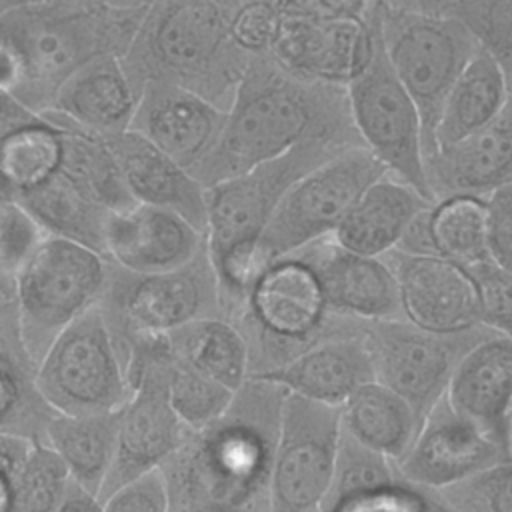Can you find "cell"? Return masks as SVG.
<instances>
[{"label": "cell", "instance_id": "33", "mask_svg": "<svg viewBox=\"0 0 512 512\" xmlns=\"http://www.w3.org/2000/svg\"><path fill=\"white\" fill-rule=\"evenodd\" d=\"M62 160L58 172L106 210L134 204L120 168L102 136L82 130H60Z\"/></svg>", "mask_w": 512, "mask_h": 512}, {"label": "cell", "instance_id": "27", "mask_svg": "<svg viewBox=\"0 0 512 512\" xmlns=\"http://www.w3.org/2000/svg\"><path fill=\"white\" fill-rule=\"evenodd\" d=\"M510 100L512 90L502 68L488 52L478 48L444 100L434 132L436 148L450 146L486 128L506 110Z\"/></svg>", "mask_w": 512, "mask_h": 512}, {"label": "cell", "instance_id": "6", "mask_svg": "<svg viewBox=\"0 0 512 512\" xmlns=\"http://www.w3.org/2000/svg\"><path fill=\"white\" fill-rule=\"evenodd\" d=\"M36 390L58 414L120 410L132 390L100 306L70 322L38 362Z\"/></svg>", "mask_w": 512, "mask_h": 512}, {"label": "cell", "instance_id": "10", "mask_svg": "<svg viewBox=\"0 0 512 512\" xmlns=\"http://www.w3.org/2000/svg\"><path fill=\"white\" fill-rule=\"evenodd\" d=\"M490 334L482 324L452 334L418 328L404 318L366 322L364 338L374 380L400 394L422 418L448 392L452 374L470 348Z\"/></svg>", "mask_w": 512, "mask_h": 512}, {"label": "cell", "instance_id": "13", "mask_svg": "<svg viewBox=\"0 0 512 512\" xmlns=\"http://www.w3.org/2000/svg\"><path fill=\"white\" fill-rule=\"evenodd\" d=\"M374 46V18L302 14L282 18L272 54L286 72L312 80L348 86L368 64Z\"/></svg>", "mask_w": 512, "mask_h": 512}, {"label": "cell", "instance_id": "34", "mask_svg": "<svg viewBox=\"0 0 512 512\" xmlns=\"http://www.w3.org/2000/svg\"><path fill=\"white\" fill-rule=\"evenodd\" d=\"M404 484L406 482L396 460L358 442L342 430L334 458L332 482L322 504V512H332L354 498Z\"/></svg>", "mask_w": 512, "mask_h": 512}, {"label": "cell", "instance_id": "39", "mask_svg": "<svg viewBox=\"0 0 512 512\" xmlns=\"http://www.w3.org/2000/svg\"><path fill=\"white\" fill-rule=\"evenodd\" d=\"M432 492L458 512H512V462H498Z\"/></svg>", "mask_w": 512, "mask_h": 512}, {"label": "cell", "instance_id": "51", "mask_svg": "<svg viewBox=\"0 0 512 512\" xmlns=\"http://www.w3.org/2000/svg\"><path fill=\"white\" fill-rule=\"evenodd\" d=\"M394 8L416 10V12H430V14H448L452 6L460 0H382Z\"/></svg>", "mask_w": 512, "mask_h": 512}, {"label": "cell", "instance_id": "18", "mask_svg": "<svg viewBox=\"0 0 512 512\" xmlns=\"http://www.w3.org/2000/svg\"><path fill=\"white\" fill-rule=\"evenodd\" d=\"M228 112L176 82L152 84L138 100L132 130L190 172L208 160L220 142Z\"/></svg>", "mask_w": 512, "mask_h": 512}, {"label": "cell", "instance_id": "15", "mask_svg": "<svg viewBox=\"0 0 512 512\" xmlns=\"http://www.w3.org/2000/svg\"><path fill=\"white\" fill-rule=\"evenodd\" d=\"M390 266L406 322L440 334L464 332L480 324L478 292L470 272L446 258L390 250Z\"/></svg>", "mask_w": 512, "mask_h": 512}, {"label": "cell", "instance_id": "21", "mask_svg": "<svg viewBox=\"0 0 512 512\" xmlns=\"http://www.w3.org/2000/svg\"><path fill=\"white\" fill-rule=\"evenodd\" d=\"M102 138L134 202L170 208L206 232V188L192 172L132 128Z\"/></svg>", "mask_w": 512, "mask_h": 512}, {"label": "cell", "instance_id": "49", "mask_svg": "<svg viewBox=\"0 0 512 512\" xmlns=\"http://www.w3.org/2000/svg\"><path fill=\"white\" fill-rule=\"evenodd\" d=\"M56 512H104V502L78 482H70V488Z\"/></svg>", "mask_w": 512, "mask_h": 512}, {"label": "cell", "instance_id": "30", "mask_svg": "<svg viewBox=\"0 0 512 512\" xmlns=\"http://www.w3.org/2000/svg\"><path fill=\"white\" fill-rule=\"evenodd\" d=\"M340 424L358 442L398 462L414 442L420 418L400 394L372 380L340 406Z\"/></svg>", "mask_w": 512, "mask_h": 512}, {"label": "cell", "instance_id": "22", "mask_svg": "<svg viewBox=\"0 0 512 512\" xmlns=\"http://www.w3.org/2000/svg\"><path fill=\"white\" fill-rule=\"evenodd\" d=\"M432 204L414 186L384 172L362 192L332 238L352 252L384 256L400 244L408 226Z\"/></svg>", "mask_w": 512, "mask_h": 512}, {"label": "cell", "instance_id": "53", "mask_svg": "<svg viewBox=\"0 0 512 512\" xmlns=\"http://www.w3.org/2000/svg\"><path fill=\"white\" fill-rule=\"evenodd\" d=\"M266 2H268L282 18L318 12L314 0H266Z\"/></svg>", "mask_w": 512, "mask_h": 512}, {"label": "cell", "instance_id": "20", "mask_svg": "<svg viewBox=\"0 0 512 512\" xmlns=\"http://www.w3.org/2000/svg\"><path fill=\"white\" fill-rule=\"evenodd\" d=\"M364 328L366 322L322 338L288 362L250 376L272 380L290 394L340 408L362 384L374 380Z\"/></svg>", "mask_w": 512, "mask_h": 512}, {"label": "cell", "instance_id": "55", "mask_svg": "<svg viewBox=\"0 0 512 512\" xmlns=\"http://www.w3.org/2000/svg\"><path fill=\"white\" fill-rule=\"evenodd\" d=\"M422 492H424V500H426V512H458L448 502H444L436 492H432V490H422Z\"/></svg>", "mask_w": 512, "mask_h": 512}, {"label": "cell", "instance_id": "57", "mask_svg": "<svg viewBox=\"0 0 512 512\" xmlns=\"http://www.w3.org/2000/svg\"><path fill=\"white\" fill-rule=\"evenodd\" d=\"M170 512H190V510H170Z\"/></svg>", "mask_w": 512, "mask_h": 512}, {"label": "cell", "instance_id": "28", "mask_svg": "<svg viewBox=\"0 0 512 512\" xmlns=\"http://www.w3.org/2000/svg\"><path fill=\"white\" fill-rule=\"evenodd\" d=\"M204 282L186 268L138 276L124 296L134 334H168L198 318L206 306Z\"/></svg>", "mask_w": 512, "mask_h": 512}, {"label": "cell", "instance_id": "19", "mask_svg": "<svg viewBox=\"0 0 512 512\" xmlns=\"http://www.w3.org/2000/svg\"><path fill=\"white\" fill-rule=\"evenodd\" d=\"M432 202L454 196L486 200L512 184V100L486 128L424 158Z\"/></svg>", "mask_w": 512, "mask_h": 512}, {"label": "cell", "instance_id": "17", "mask_svg": "<svg viewBox=\"0 0 512 512\" xmlns=\"http://www.w3.org/2000/svg\"><path fill=\"white\" fill-rule=\"evenodd\" d=\"M200 244L202 230L170 208L134 202L106 214L104 254L136 276L186 268Z\"/></svg>", "mask_w": 512, "mask_h": 512}, {"label": "cell", "instance_id": "50", "mask_svg": "<svg viewBox=\"0 0 512 512\" xmlns=\"http://www.w3.org/2000/svg\"><path fill=\"white\" fill-rule=\"evenodd\" d=\"M316 10L328 16L344 18H364L374 0H314Z\"/></svg>", "mask_w": 512, "mask_h": 512}, {"label": "cell", "instance_id": "9", "mask_svg": "<svg viewBox=\"0 0 512 512\" xmlns=\"http://www.w3.org/2000/svg\"><path fill=\"white\" fill-rule=\"evenodd\" d=\"M350 148L330 140H308L280 158L206 188V244L212 266L230 250L260 242L284 192L306 172Z\"/></svg>", "mask_w": 512, "mask_h": 512}, {"label": "cell", "instance_id": "7", "mask_svg": "<svg viewBox=\"0 0 512 512\" xmlns=\"http://www.w3.org/2000/svg\"><path fill=\"white\" fill-rule=\"evenodd\" d=\"M386 168L366 146H350L298 178L276 204L262 246L274 262L332 236Z\"/></svg>", "mask_w": 512, "mask_h": 512}, {"label": "cell", "instance_id": "45", "mask_svg": "<svg viewBox=\"0 0 512 512\" xmlns=\"http://www.w3.org/2000/svg\"><path fill=\"white\" fill-rule=\"evenodd\" d=\"M332 512H426V500L420 488L404 484L354 498Z\"/></svg>", "mask_w": 512, "mask_h": 512}, {"label": "cell", "instance_id": "52", "mask_svg": "<svg viewBox=\"0 0 512 512\" xmlns=\"http://www.w3.org/2000/svg\"><path fill=\"white\" fill-rule=\"evenodd\" d=\"M16 400H18V386L10 376V372L4 366H0V420L8 416Z\"/></svg>", "mask_w": 512, "mask_h": 512}, {"label": "cell", "instance_id": "42", "mask_svg": "<svg viewBox=\"0 0 512 512\" xmlns=\"http://www.w3.org/2000/svg\"><path fill=\"white\" fill-rule=\"evenodd\" d=\"M102 502L104 512H170L164 470L156 468L122 484Z\"/></svg>", "mask_w": 512, "mask_h": 512}, {"label": "cell", "instance_id": "14", "mask_svg": "<svg viewBox=\"0 0 512 512\" xmlns=\"http://www.w3.org/2000/svg\"><path fill=\"white\" fill-rule=\"evenodd\" d=\"M498 462H504L498 438L444 396L422 418L414 442L396 464L406 484L442 490Z\"/></svg>", "mask_w": 512, "mask_h": 512}, {"label": "cell", "instance_id": "41", "mask_svg": "<svg viewBox=\"0 0 512 512\" xmlns=\"http://www.w3.org/2000/svg\"><path fill=\"white\" fill-rule=\"evenodd\" d=\"M466 270L476 284L480 324L512 342V272L492 260Z\"/></svg>", "mask_w": 512, "mask_h": 512}, {"label": "cell", "instance_id": "24", "mask_svg": "<svg viewBox=\"0 0 512 512\" xmlns=\"http://www.w3.org/2000/svg\"><path fill=\"white\" fill-rule=\"evenodd\" d=\"M396 248L440 256L462 268L490 260L486 202L470 196L434 202L416 216Z\"/></svg>", "mask_w": 512, "mask_h": 512}, {"label": "cell", "instance_id": "36", "mask_svg": "<svg viewBox=\"0 0 512 512\" xmlns=\"http://www.w3.org/2000/svg\"><path fill=\"white\" fill-rule=\"evenodd\" d=\"M166 392L174 412L188 430H202L216 422L230 408L236 394L182 360L176 352L168 370Z\"/></svg>", "mask_w": 512, "mask_h": 512}, {"label": "cell", "instance_id": "54", "mask_svg": "<svg viewBox=\"0 0 512 512\" xmlns=\"http://www.w3.org/2000/svg\"><path fill=\"white\" fill-rule=\"evenodd\" d=\"M498 442L504 454V462H512V404L508 408V412L502 418L500 424V432H498Z\"/></svg>", "mask_w": 512, "mask_h": 512}, {"label": "cell", "instance_id": "16", "mask_svg": "<svg viewBox=\"0 0 512 512\" xmlns=\"http://www.w3.org/2000/svg\"><path fill=\"white\" fill-rule=\"evenodd\" d=\"M292 258L316 274L330 314L364 322L402 318L398 284L382 256L352 252L328 236Z\"/></svg>", "mask_w": 512, "mask_h": 512}, {"label": "cell", "instance_id": "44", "mask_svg": "<svg viewBox=\"0 0 512 512\" xmlns=\"http://www.w3.org/2000/svg\"><path fill=\"white\" fill-rule=\"evenodd\" d=\"M484 202L490 260L512 272V184L496 190Z\"/></svg>", "mask_w": 512, "mask_h": 512}, {"label": "cell", "instance_id": "5", "mask_svg": "<svg viewBox=\"0 0 512 512\" xmlns=\"http://www.w3.org/2000/svg\"><path fill=\"white\" fill-rule=\"evenodd\" d=\"M104 254L48 234L16 274L22 342L30 358H42L54 338L98 304L106 284Z\"/></svg>", "mask_w": 512, "mask_h": 512}, {"label": "cell", "instance_id": "11", "mask_svg": "<svg viewBox=\"0 0 512 512\" xmlns=\"http://www.w3.org/2000/svg\"><path fill=\"white\" fill-rule=\"evenodd\" d=\"M340 432V408L288 392L272 464L270 512H322Z\"/></svg>", "mask_w": 512, "mask_h": 512}, {"label": "cell", "instance_id": "4", "mask_svg": "<svg viewBox=\"0 0 512 512\" xmlns=\"http://www.w3.org/2000/svg\"><path fill=\"white\" fill-rule=\"evenodd\" d=\"M376 12L390 66L418 106L426 158L436 148L434 132L444 100L480 46L452 14L394 8L382 0H376Z\"/></svg>", "mask_w": 512, "mask_h": 512}, {"label": "cell", "instance_id": "43", "mask_svg": "<svg viewBox=\"0 0 512 512\" xmlns=\"http://www.w3.org/2000/svg\"><path fill=\"white\" fill-rule=\"evenodd\" d=\"M282 16L266 2H250L244 8H240L232 22H230V32L234 44L246 50L262 52V50H272L276 36L280 32Z\"/></svg>", "mask_w": 512, "mask_h": 512}, {"label": "cell", "instance_id": "31", "mask_svg": "<svg viewBox=\"0 0 512 512\" xmlns=\"http://www.w3.org/2000/svg\"><path fill=\"white\" fill-rule=\"evenodd\" d=\"M16 196L46 234L80 242L104 254V222L110 210L96 204L64 174L56 172L46 182L16 192Z\"/></svg>", "mask_w": 512, "mask_h": 512}, {"label": "cell", "instance_id": "40", "mask_svg": "<svg viewBox=\"0 0 512 512\" xmlns=\"http://www.w3.org/2000/svg\"><path fill=\"white\" fill-rule=\"evenodd\" d=\"M46 230L18 200L16 192L0 178V272L16 278Z\"/></svg>", "mask_w": 512, "mask_h": 512}, {"label": "cell", "instance_id": "32", "mask_svg": "<svg viewBox=\"0 0 512 512\" xmlns=\"http://www.w3.org/2000/svg\"><path fill=\"white\" fill-rule=\"evenodd\" d=\"M168 340L182 360L234 392L242 388L250 376L246 340L226 320L210 316L198 318L168 332Z\"/></svg>", "mask_w": 512, "mask_h": 512}, {"label": "cell", "instance_id": "3", "mask_svg": "<svg viewBox=\"0 0 512 512\" xmlns=\"http://www.w3.org/2000/svg\"><path fill=\"white\" fill-rule=\"evenodd\" d=\"M140 20L142 8H118L102 0H42L6 12L0 36L24 62V86L50 92L54 100L78 68L126 50Z\"/></svg>", "mask_w": 512, "mask_h": 512}, {"label": "cell", "instance_id": "8", "mask_svg": "<svg viewBox=\"0 0 512 512\" xmlns=\"http://www.w3.org/2000/svg\"><path fill=\"white\" fill-rule=\"evenodd\" d=\"M370 14L374 18V46L368 64L346 86L350 116L362 144L380 160L386 172L432 200L426 184L418 106L384 52L376 0L370 6Z\"/></svg>", "mask_w": 512, "mask_h": 512}, {"label": "cell", "instance_id": "46", "mask_svg": "<svg viewBox=\"0 0 512 512\" xmlns=\"http://www.w3.org/2000/svg\"><path fill=\"white\" fill-rule=\"evenodd\" d=\"M38 122H42V118L30 106L12 92L0 90V142L12 132Z\"/></svg>", "mask_w": 512, "mask_h": 512}, {"label": "cell", "instance_id": "12", "mask_svg": "<svg viewBox=\"0 0 512 512\" xmlns=\"http://www.w3.org/2000/svg\"><path fill=\"white\" fill-rule=\"evenodd\" d=\"M248 300L260 328L282 344L286 362L310 344L364 322L330 314L316 274L292 256L272 264Z\"/></svg>", "mask_w": 512, "mask_h": 512}, {"label": "cell", "instance_id": "47", "mask_svg": "<svg viewBox=\"0 0 512 512\" xmlns=\"http://www.w3.org/2000/svg\"><path fill=\"white\" fill-rule=\"evenodd\" d=\"M36 442H32L26 436L12 434V432H0V476L4 480H12L26 458L30 456Z\"/></svg>", "mask_w": 512, "mask_h": 512}, {"label": "cell", "instance_id": "56", "mask_svg": "<svg viewBox=\"0 0 512 512\" xmlns=\"http://www.w3.org/2000/svg\"><path fill=\"white\" fill-rule=\"evenodd\" d=\"M0 512H10V482L0 476Z\"/></svg>", "mask_w": 512, "mask_h": 512}, {"label": "cell", "instance_id": "48", "mask_svg": "<svg viewBox=\"0 0 512 512\" xmlns=\"http://www.w3.org/2000/svg\"><path fill=\"white\" fill-rule=\"evenodd\" d=\"M26 82L24 62L18 50L0 36V90L12 92L14 96L20 94Z\"/></svg>", "mask_w": 512, "mask_h": 512}, {"label": "cell", "instance_id": "1", "mask_svg": "<svg viewBox=\"0 0 512 512\" xmlns=\"http://www.w3.org/2000/svg\"><path fill=\"white\" fill-rule=\"evenodd\" d=\"M288 390L248 376L230 408L190 430L162 466L170 510L270 512V478Z\"/></svg>", "mask_w": 512, "mask_h": 512}, {"label": "cell", "instance_id": "37", "mask_svg": "<svg viewBox=\"0 0 512 512\" xmlns=\"http://www.w3.org/2000/svg\"><path fill=\"white\" fill-rule=\"evenodd\" d=\"M72 476L48 444H34L30 456L10 480V512H56Z\"/></svg>", "mask_w": 512, "mask_h": 512}, {"label": "cell", "instance_id": "23", "mask_svg": "<svg viewBox=\"0 0 512 512\" xmlns=\"http://www.w3.org/2000/svg\"><path fill=\"white\" fill-rule=\"evenodd\" d=\"M50 106L80 130L110 136L132 126L138 100L118 56H102L78 68L58 88Z\"/></svg>", "mask_w": 512, "mask_h": 512}, {"label": "cell", "instance_id": "25", "mask_svg": "<svg viewBox=\"0 0 512 512\" xmlns=\"http://www.w3.org/2000/svg\"><path fill=\"white\" fill-rule=\"evenodd\" d=\"M446 398L486 432L498 438L512 404V342L490 332L456 366Z\"/></svg>", "mask_w": 512, "mask_h": 512}, {"label": "cell", "instance_id": "38", "mask_svg": "<svg viewBox=\"0 0 512 512\" xmlns=\"http://www.w3.org/2000/svg\"><path fill=\"white\" fill-rule=\"evenodd\" d=\"M448 14L468 26L478 46L502 68L512 90V0H460Z\"/></svg>", "mask_w": 512, "mask_h": 512}, {"label": "cell", "instance_id": "2", "mask_svg": "<svg viewBox=\"0 0 512 512\" xmlns=\"http://www.w3.org/2000/svg\"><path fill=\"white\" fill-rule=\"evenodd\" d=\"M308 140L364 146L350 116L346 86L304 80L284 68L246 78L210 154V172L216 174L212 184L280 158Z\"/></svg>", "mask_w": 512, "mask_h": 512}, {"label": "cell", "instance_id": "29", "mask_svg": "<svg viewBox=\"0 0 512 512\" xmlns=\"http://www.w3.org/2000/svg\"><path fill=\"white\" fill-rule=\"evenodd\" d=\"M118 430L120 410L80 416L58 414L48 422L46 438L72 480L98 496L116 456Z\"/></svg>", "mask_w": 512, "mask_h": 512}, {"label": "cell", "instance_id": "35", "mask_svg": "<svg viewBox=\"0 0 512 512\" xmlns=\"http://www.w3.org/2000/svg\"><path fill=\"white\" fill-rule=\"evenodd\" d=\"M62 160L60 130L48 122L24 126L0 142V178L24 192L54 176Z\"/></svg>", "mask_w": 512, "mask_h": 512}, {"label": "cell", "instance_id": "26", "mask_svg": "<svg viewBox=\"0 0 512 512\" xmlns=\"http://www.w3.org/2000/svg\"><path fill=\"white\" fill-rule=\"evenodd\" d=\"M230 22L212 0H178L156 24L154 54L164 68L178 76L194 74L232 40Z\"/></svg>", "mask_w": 512, "mask_h": 512}]
</instances>
